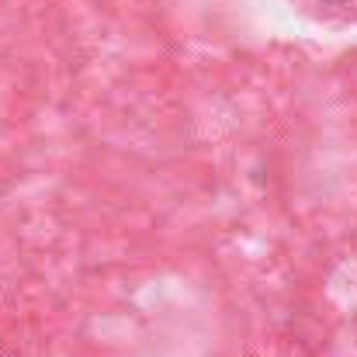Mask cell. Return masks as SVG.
<instances>
[{"mask_svg": "<svg viewBox=\"0 0 357 357\" xmlns=\"http://www.w3.org/2000/svg\"><path fill=\"white\" fill-rule=\"evenodd\" d=\"M319 7H357V0H312Z\"/></svg>", "mask_w": 357, "mask_h": 357, "instance_id": "6da1fadb", "label": "cell"}]
</instances>
